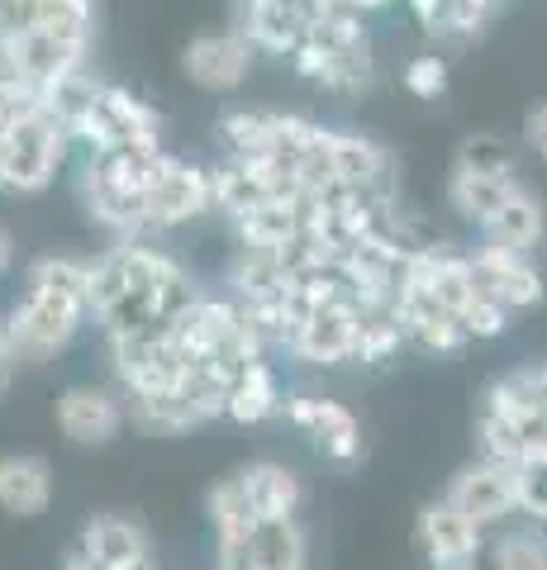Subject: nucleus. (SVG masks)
Returning <instances> with one entry per match:
<instances>
[{"label":"nucleus","instance_id":"dca6fc26","mask_svg":"<svg viewBox=\"0 0 547 570\" xmlns=\"http://www.w3.org/2000/svg\"><path fill=\"white\" fill-rule=\"evenodd\" d=\"M395 318H400V328L410 343H419L423 352H457L467 343V333L462 324L438 305V299L423 291V285L414 281H400V299H395Z\"/></svg>","mask_w":547,"mask_h":570},{"label":"nucleus","instance_id":"4be33fe9","mask_svg":"<svg viewBox=\"0 0 547 570\" xmlns=\"http://www.w3.org/2000/svg\"><path fill=\"white\" fill-rule=\"evenodd\" d=\"M248 551L257 570H305V532L295 519H257L248 528Z\"/></svg>","mask_w":547,"mask_h":570},{"label":"nucleus","instance_id":"39448f33","mask_svg":"<svg viewBox=\"0 0 547 570\" xmlns=\"http://www.w3.org/2000/svg\"><path fill=\"white\" fill-rule=\"evenodd\" d=\"M209 209H215L209 171L186 163V157H167L153 190H148V228H182Z\"/></svg>","mask_w":547,"mask_h":570},{"label":"nucleus","instance_id":"c85d7f7f","mask_svg":"<svg viewBox=\"0 0 547 570\" xmlns=\"http://www.w3.org/2000/svg\"><path fill=\"white\" fill-rule=\"evenodd\" d=\"M452 171H471V176H515V142L500 134H471L457 148V167Z\"/></svg>","mask_w":547,"mask_h":570},{"label":"nucleus","instance_id":"c9c22d12","mask_svg":"<svg viewBox=\"0 0 547 570\" xmlns=\"http://www.w3.org/2000/svg\"><path fill=\"white\" fill-rule=\"evenodd\" d=\"M524 142L534 148L543 163H547V100L543 105H534V110L524 115Z\"/></svg>","mask_w":547,"mask_h":570},{"label":"nucleus","instance_id":"e433bc0d","mask_svg":"<svg viewBox=\"0 0 547 570\" xmlns=\"http://www.w3.org/2000/svg\"><path fill=\"white\" fill-rule=\"evenodd\" d=\"M219 570H257L248 538H219Z\"/></svg>","mask_w":547,"mask_h":570},{"label":"nucleus","instance_id":"aec40b11","mask_svg":"<svg viewBox=\"0 0 547 570\" xmlns=\"http://www.w3.org/2000/svg\"><path fill=\"white\" fill-rule=\"evenodd\" d=\"M519 195V176H471V171H452L448 181V205L462 214L467 224L486 228L496 214Z\"/></svg>","mask_w":547,"mask_h":570},{"label":"nucleus","instance_id":"4c0bfd02","mask_svg":"<svg viewBox=\"0 0 547 570\" xmlns=\"http://www.w3.org/2000/svg\"><path fill=\"white\" fill-rule=\"evenodd\" d=\"M6 91H33V86L25 81V71H20V62H14L10 43L0 39V96H6Z\"/></svg>","mask_w":547,"mask_h":570},{"label":"nucleus","instance_id":"a878e982","mask_svg":"<svg viewBox=\"0 0 547 570\" xmlns=\"http://www.w3.org/2000/svg\"><path fill=\"white\" fill-rule=\"evenodd\" d=\"M228 285H234L238 305L262 299V295H276L281 285H286V276H281V257L267 253V247H238L234 266H228Z\"/></svg>","mask_w":547,"mask_h":570},{"label":"nucleus","instance_id":"79ce46f5","mask_svg":"<svg viewBox=\"0 0 547 570\" xmlns=\"http://www.w3.org/2000/svg\"><path fill=\"white\" fill-rule=\"evenodd\" d=\"M534 376H538V385H543V395H547V366H538V371H534Z\"/></svg>","mask_w":547,"mask_h":570},{"label":"nucleus","instance_id":"7c9ffc66","mask_svg":"<svg viewBox=\"0 0 547 570\" xmlns=\"http://www.w3.org/2000/svg\"><path fill=\"white\" fill-rule=\"evenodd\" d=\"M476 438H481V461H500V466H519V461L528 456V442L524 433L509 419L490 414V409H481V428H476Z\"/></svg>","mask_w":547,"mask_h":570},{"label":"nucleus","instance_id":"6ab92c4d","mask_svg":"<svg viewBox=\"0 0 547 570\" xmlns=\"http://www.w3.org/2000/svg\"><path fill=\"white\" fill-rule=\"evenodd\" d=\"M238 485L248 494V509L257 519H295L300 504V480L281 461H253L248 471H238Z\"/></svg>","mask_w":547,"mask_h":570},{"label":"nucleus","instance_id":"f704fd0d","mask_svg":"<svg viewBox=\"0 0 547 570\" xmlns=\"http://www.w3.org/2000/svg\"><path fill=\"white\" fill-rule=\"evenodd\" d=\"M457 324H462L467 337H500L509 328V309H500L496 299H486V295H476V305H467Z\"/></svg>","mask_w":547,"mask_h":570},{"label":"nucleus","instance_id":"ddd939ff","mask_svg":"<svg viewBox=\"0 0 547 570\" xmlns=\"http://www.w3.org/2000/svg\"><path fill=\"white\" fill-rule=\"evenodd\" d=\"M52 29L67 39L91 43L96 33V0H0V39L10 33Z\"/></svg>","mask_w":547,"mask_h":570},{"label":"nucleus","instance_id":"f3484780","mask_svg":"<svg viewBox=\"0 0 547 570\" xmlns=\"http://www.w3.org/2000/svg\"><path fill=\"white\" fill-rule=\"evenodd\" d=\"M86 557H91L96 566L105 570H138V566H148V532L144 523H134V519H119V513H105V519H91L81 532V542H77Z\"/></svg>","mask_w":547,"mask_h":570},{"label":"nucleus","instance_id":"20e7f679","mask_svg":"<svg viewBox=\"0 0 547 570\" xmlns=\"http://www.w3.org/2000/svg\"><path fill=\"white\" fill-rule=\"evenodd\" d=\"M471 272H476V291H481L486 299H496L500 309L519 314V309H534L543 305L547 285H543V272L534 262H528V253H509V247H471Z\"/></svg>","mask_w":547,"mask_h":570},{"label":"nucleus","instance_id":"a19ab883","mask_svg":"<svg viewBox=\"0 0 547 570\" xmlns=\"http://www.w3.org/2000/svg\"><path fill=\"white\" fill-rule=\"evenodd\" d=\"M10 266H14V238H10V228L0 224V276H6Z\"/></svg>","mask_w":547,"mask_h":570},{"label":"nucleus","instance_id":"473e14b6","mask_svg":"<svg viewBox=\"0 0 547 570\" xmlns=\"http://www.w3.org/2000/svg\"><path fill=\"white\" fill-rule=\"evenodd\" d=\"M515 490H519V509L547 523V452H528L519 461L515 466Z\"/></svg>","mask_w":547,"mask_h":570},{"label":"nucleus","instance_id":"423d86ee","mask_svg":"<svg viewBox=\"0 0 547 570\" xmlns=\"http://www.w3.org/2000/svg\"><path fill=\"white\" fill-rule=\"evenodd\" d=\"M6 43H10L14 62H20V71H25V81H29L39 96H48L52 86H62L67 77L86 71V52H91V43L67 39V33H52V29L10 33Z\"/></svg>","mask_w":547,"mask_h":570},{"label":"nucleus","instance_id":"bb28decb","mask_svg":"<svg viewBox=\"0 0 547 570\" xmlns=\"http://www.w3.org/2000/svg\"><path fill=\"white\" fill-rule=\"evenodd\" d=\"M404 343H410V337H404L395 309H362L358 352H352V362H362V366H385V362H395Z\"/></svg>","mask_w":547,"mask_h":570},{"label":"nucleus","instance_id":"0eeeda50","mask_svg":"<svg viewBox=\"0 0 547 570\" xmlns=\"http://www.w3.org/2000/svg\"><path fill=\"white\" fill-rule=\"evenodd\" d=\"M419 547L429 570H476L481 561V528H476L462 509L438 499L419 513Z\"/></svg>","mask_w":547,"mask_h":570},{"label":"nucleus","instance_id":"2f4dec72","mask_svg":"<svg viewBox=\"0 0 547 570\" xmlns=\"http://www.w3.org/2000/svg\"><path fill=\"white\" fill-rule=\"evenodd\" d=\"M496 570H547V538L538 528H515L496 542Z\"/></svg>","mask_w":547,"mask_h":570},{"label":"nucleus","instance_id":"7ed1b4c3","mask_svg":"<svg viewBox=\"0 0 547 570\" xmlns=\"http://www.w3.org/2000/svg\"><path fill=\"white\" fill-rule=\"evenodd\" d=\"M72 142H86L91 153H110V148H163V115L148 100H138L125 86H100L96 110L86 115Z\"/></svg>","mask_w":547,"mask_h":570},{"label":"nucleus","instance_id":"393cba45","mask_svg":"<svg viewBox=\"0 0 547 570\" xmlns=\"http://www.w3.org/2000/svg\"><path fill=\"white\" fill-rule=\"evenodd\" d=\"M219 138L228 142V157H272L276 148V115L272 110H224Z\"/></svg>","mask_w":547,"mask_h":570},{"label":"nucleus","instance_id":"2eb2a0df","mask_svg":"<svg viewBox=\"0 0 547 570\" xmlns=\"http://www.w3.org/2000/svg\"><path fill=\"white\" fill-rule=\"evenodd\" d=\"M291 62H295V71L305 81L324 86V91H333V96H362V91H372V81H377L372 48H362V52H333V48H320L314 39H305Z\"/></svg>","mask_w":547,"mask_h":570},{"label":"nucleus","instance_id":"4468645a","mask_svg":"<svg viewBox=\"0 0 547 570\" xmlns=\"http://www.w3.org/2000/svg\"><path fill=\"white\" fill-rule=\"evenodd\" d=\"M119 423H125V404H119L110 390H96V385H72L62 390L58 400V428L62 438H72L77 448H105Z\"/></svg>","mask_w":547,"mask_h":570},{"label":"nucleus","instance_id":"72a5a7b5","mask_svg":"<svg viewBox=\"0 0 547 570\" xmlns=\"http://www.w3.org/2000/svg\"><path fill=\"white\" fill-rule=\"evenodd\" d=\"M404 91L419 96V100H438L448 91V62L438 58V52L410 58V67H404Z\"/></svg>","mask_w":547,"mask_h":570},{"label":"nucleus","instance_id":"f8f14e48","mask_svg":"<svg viewBox=\"0 0 547 570\" xmlns=\"http://www.w3.org/2000/svg\"><path fill=\"white\" fill-rule=\"evenodd\" d=\"M286 409V419L295 428H305V433L320 442V452L329 461H343V466H352V461L362 456V423L352 419V409L339 404V400H314V395H295L281 404Z\"/></svg>","mask_w":547,"mask_h":570},{"label":"nucleus","instance_id":"1a4fd4ad","mask_svg":"<svg viewBox=\"0 0 547 570\" xmlns=\"http://www.w3.org/2000/svg\"><path fill=\"white\" fill-rule=\"evenodd\" d=\"M186 77L201 86V91H238L253 71V43L243 39L238 29L228 33H201L191 39L182 52Z\"/></svg>","mask_w":547,"mask_h":570},{"label":"nucleus","instance_id":"412c9836","mask_svg":"<svg viewBox=\"0 0 547 570\" xmlns=\"http://www.w3.org/2000/svg\"><path fill=\"white\" fill-rule=\"evenodd\" d=\"M281 404H286V400H281L276 371H272L267 362H248L234 381H228V404H224V414L234 419V423H262V419H272Z\"/></svg>","mask_w":547,"mask_h":570},{"label":"nucleus","instance_id":"5701e85b","mask_svg":"<svg viewBox=\"0 0 547 570\" xmlns=\"http://www.w3.org/2000/svg\"><path fill=\"white\" fill-rule=\"evenodd\" d=\"M481 234H486L490 247H509V253H528V247H538L543 243V205H538V195L519 186V195L481 228Z\"/></svg>","mask_w":547,"mask_h":570},{"label":"nucleus","instance_id":"9d476101","mask_svg":"<svg viewBox=\"0 0 547 570\" xmlns=\"http://www.w3.org/2000/svg\"><path fill=\"white\" fill-rule=\"evenodd\" d=\"M448 504L462 509L476 528H490L509 519L519 509V490H515V466H500V461H476L462 475L452 480Z\"/></svg>","mask_w":547,"mask_h":570},{"label":"nucleus","instance_id":"6e6552de","mask_svg":"<svg viewBox=\"0 0 547 570\" xmlns=\"http://www.w3.org/2000/svg\"><path fill=\"white\" fill-rule=\"evenodd\" d=\"M358 328H362V305L352 295L343 299H329V305H320L305 328L295 333L291 352L305 356V362L314 366H339V362H352V352H358Z\"/></svg>","mask_w":547,"mask_h":570},{"label":"nucleus","instance_id":"58836bf2","mask_svg":"<svg viewBox=\"0 0 547 570\" xmlns=\"http://www.w3.org/2000/svg\"><path fill=\"white\" fill-rule=\"evenodd\" d=\"M14 366H20V356H14L10 333H6V324H0V395H6L10 381H14Z\"/></svg>","mask_w":547,"mask_h":570},{"label":"nucleus","instance_id":"f03ea898","mask_svg":"<svg viewBox=\"0 0 547 570\" xmlns=\"http://www.w3.org/2000/svg\"><path fill=\"white\" fill-rule=\"evenodd\" d=\"M67 142L72 134L62 129V119L48 110L20 119L14 129L0 138V190L10 195H39L48 190V181L58 176L62 157H67Z\"/></svg>","mask_w":547,"mask_h":570},{"label":"nucleus","instance_id":"37998d69","mask_svg":"<svg viewBox=\"0 0 547 570\" xmlns=\"http://www.w3.org/2000/svg\"><path fill=\"white\" fill-rule=\"evenodd\" d=\"M138 570H153V561H148V566H138Z\"/></svg>","mask_w":547,"mask_h":570},{"label":"nucleus","instance_id":"b1692460","mask_svg":"<svg viewBox=\"0 0 547 570\" xmlns=\"http://www.w3.org/2000/svg\"><path fill=\"white\" fill-rule=\"evenodd\" d=\"M238 228V247H267V253H281L286 243L300 238V205H281V200H267L248 209L243 219H234Z\"/></svg>","mask_w":547,"mask_h":570},{"label":"nucleus","instance_id":"ea45409f","mask_svg":"<svg viewBox=\"0 0 547 570\" xmlns=\"http://www.w3.org/2000/svg\"><path fill=\"white\" fill-rule=\"evenodd\" d=\"M395 0H343V10H352V14H377V10H391Z\"/></svg>","mask_w":547,"mask_h":570},{"label":"nucleus","instance_id":"c756f323","mask_svg":"<svg viewBox=\"0 0 547 570\" xmlns=\"http://www.w3.org/2000/svg\"><path fill=\"white\" fill-rule=\"evenodd\" d=\"M490 20V6L486 0H443V10H438V20L429 24L433 39L443 43H471L476 33L486 29Z\"/></svg>","mask_w":547,"mask_h":570},{"label":"nucleus","instance_id":"cd10ccee","mask_svg":"<svg viewBox=\"0 0 547 570\" xmlns=\"http://www.w3.org/2000/svg\"><path fill=\"white\" fill-rule=\"evenodd\" d=\"M129 409L148 433H186V428H196V414L182 400V390H134Z\"/></svg>","mask_w":547,"mask_h":570},{"label":"nucleus","instance_id":"a211bd4d","mask_svg":"<svg viewBox=\"0 0 547 570\" xmlns=\"http://www.w3.org/2000/svg\"><path fill=\"white\" fill-rule=\"evenodd\" d=\"M52 499V466L33 452L0 456V509L14 519H39Z\"/></svg>","mask_w":547,"mask_h":570},{"label":"nucleus","instance_id":"9b49d317","mask_svg":"<svg viewBox=\"0 0 547 570\" xmlns=\"http://www.w3.org/2000/svg\"><path fill=\"white\" fill-rule=\"evenodd\" d=\"M310 10L300 0H238V33L253 43V52H281L295 58L310 39Z\"/></svg>","mask_w":547,"mask_h":570},{"label":"nucleus","instance_id":"f257e3e1","mask_svg":"<svg viewBox=\"0 0 547 570\" xmlns=\"http://www.w3.org/2000/svg\"><path fill=\"white\" fill-rule=\"evenodd\" d=\"M91 318V262L77 257H39L29 266L25 299L10 309L6 333L20 362H52L77 328Z\"/></svg>","mask_w":547,"mask_h":570}]
</instances>
